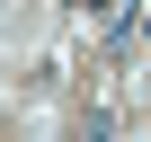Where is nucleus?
I'll use <instances>...</instances> for the list:
<instances>
[{
    "label": "nucleus",
    "mask_w": 151,
    "mask_h": 142,
    "mask_svg": "<svg viewBox=\"0 0 151 142\" xmlns=\"http://www.w3.org/2000/svg\"><path fill=\"white\" fill-rule=\"evenodd\" d=\"M89 9H107V0H89Z\"/></svg>",
    "instance_id": "f257e3e1"
}]
</instances>
